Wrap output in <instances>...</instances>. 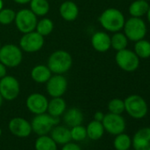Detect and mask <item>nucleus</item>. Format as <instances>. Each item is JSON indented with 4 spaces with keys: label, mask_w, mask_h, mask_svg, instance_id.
I'll list each match as a JSON object with an SVG mask.
<instances>
[{
    "label": "nucleus",
    "mask_w": 150,
    "mask_h": 150,
    "mask_svg": "<svg viewBox=\"0 0 150 150\" xmlns=\"http://www.w3.org/2000/svg\"><path fill=\"white\" fill-rule=\"evenodd\" d=\"M50 133L52 139L59 145H64L71 140V132L68 126L57 125L51 129Z\"/></svg>",
    "instance_id": "nucleus-19"
},
{
    "label": "nucleus",
    "mask_w": 150,
    "mask_h": 150,
    "mask_svg": "<svg viewBox=\"0 0 150 150\" xmlns=\"http://www.w3.org/2000/svg\"><path fill=\"white\" fill-rule=\"evenodd\" d=\"M16 13L11 8H3L0 11V24L10 25L14 22Z\"/></svg>",
    "instance_id": "nucleus-31"
},
{
    "label": "nucleus",
    "mask_w": 150,
    "mask_h": 150,
    "mask_svg": "<svg viewBox=\"0 0 150 150\" xmlns=\"http://www.w3.org/2000/svg\"><path fill=\"white\" fill-rule=\"evenodd\" d=\"M13 1L19 5H27L31 1V0H13Z\"/></svg>",
    "instance_id": "nucleus-36"
},
{
    "label": "nucleus",
    "mask_w": 150,
    "mask_h": 150,
    "mask_svg": "<svg viewBox=\"0 0 150 150\" xmlns=\"http://www.w3.org/2000/svg\"><path fill=\"white\" fill-rule=\"evenodd\" d=\"M53 29H54V23L49 18H43L41 21H39L35 28V31L39 33L41 35H42L43 37L51 34Z\"/></svg>",
    "instance_id": "nucleus-29"
},
{
    "label": "nucleus",
    "mask_w": 150,
    "mask_h": 150,
    "mask_svg": "<svg viewBox=\"0 0 150 150\" xmlns=\"http://www.w3.org/2000/svg\"><path fill=\"white\" fill-rule=\"evenodd\" d=\"M123 29L128 40L132 42L144 39L146 34V26L141 18L131 17L125 21Z\"/></svg>",
    "instance_id": "nucleus-5"
},
{
    "label": "nucleus",
    "mask_w": 150,
    "mask_h": 150,
    "mask_svg": "<svg viewBox=\"0 0 150 150\" xmlns=\"http://www.w3.org/2000/svg\"><path fill=\"white\" fill-rule=\"evenodd\" d=\"M23 59L22 50L17 45L8 43L0 49V62L6 67L13 68L19 66Z\"/></svg>",
    "instance_id": "nucleus-4"
},
{
    "label": "nucleus",
    "mask_w": 150,
    "mask_h": 150,
    "mask_svg": "<svg viewBox=\"0 0 150 150\" xmlns=\"http://www.w3.org/2000/svg\"><path fill=\"white\" fill-rule=\"evenodd\" d=\"M101 26L109 32L116 33L123 29L125 19L121 11L117 8L104 10L99 17Z\"/></svg>",
    "instance_id": "nucleus-1"
},
{
    "label": "nucleus",
    "mask_w": 150,
    "mask_h": 150,
    "mask_svg": "<svg viewBox=\"0 0 150 150\" xmlns=\"http://www.w3.org/2000/svg\"><path fill=\"white\" fill-rule=\"evenodd\" d=\"M104 130L110 134L117 135L125 132V121L124 117L119 114L108 113L104 115V117L102 121Z\"/></svg>",
    "instance_id": "nucleus-12"
},
{
    "label": "nucleus",
    "mask_w": 150,
    "mask_h": 150,
    "mask_svg": "<svg viewBox=\"0 0 150 150\" xmlns=\"http://www.w3.org/2000/svg\"><path fill=\"white\" fill-rule=\"evenodd\" d=\"M30 4V10L39 17L45 16L50 9V3L48 0H31Z\"/></svg>",
    "instance_id": "nucleus-24"
},
{
    "label": "nucleus",
    "mask_w": 150,
    "mask_h": 150,
    "mask_svg": "<svg viewBox=\"0 0 150 150\" xmlns=\"http://www.w3.org/2000/svg\"><path fill=\"white\" fill-rule=\"evenodd\" d=\"M59 13L64 21H72L79 16V7L74 2L67 0L61 4L59 7Z\"/></svg>",
    "instance_id": "nucleus-18"
},
{
    "label": "nucleus",
    "mask_w": 150,
    "mask_h": 150,
    "mask_svg": "<svg viewBox=\"0 0 150 150\" xmlns=\"http://www.w3.org/2000/svg\"><path fill=\"white\" fill-rule=\"evenodd\" d=\"M3 8H4V2H3V0H0V11Z\"/></svg>",
    "instance_id": "nucleus-38"
},
{
    "label": "nucleus",
    "mask_w": 150,
    "mask_h": 150,
    "mask_svg": "<svg viewBox=\"0 0 150 150\" xmlns=\"http://www.w3.org/2000/svg\"><path fill=\"white\" fill-rule=\"evenodd\" d=\"M68 81L63 74H54L46 82V90L51 97H62L67 89Z\"/></svg>",
    "instance_id": "nucleus-11"
},
{
    "label": "nucleus",
    "mask_w": 150,
    "mask_h": 150,
    "mask_svg": "<svg viewBox=\"0 0 150 150\" xmlns=\"http://www.w3.org/2000/svg\"><path fill=\"white\" fill-rule=\"evenodd\" d=\"M59 117H55L48 113H42L35 115L31 122L32 132H34L38 136L47 135L50 132L51 129L58 125Z\"/></svg>",
    "instance_id": "nucleus-6"
},
{
    "label": "nucleus",
    "mask_w": 150,
    "mask_h": 150,
    "mask_svg": "<svg viewBox=\"0 0 150 150\" xmlns=\"http://www.w3.org/2000/svg\"><path fill=\"white\" fill-rule=\"evenodd\" d=\"M1 47H2V44H1V42H0V49H1Z\"/></svg>",
    "instance_id": "nucleus-41"
},
{
    "label": "nucleus",
    "mask_w": 150,
    "mask_h": 150,
    "mask_svg": "<svg viewBox=\"0 0 150 150\" xmlns=\"http://www.w3.org/2000/svg\"><path fill=\"white\" fill-rule=\"evenodd\" d=\"M91 44L97 52H106L111 48L110 36L103 31L96 32L91 37Z\"/></svg>",
    "instance_id": "nucleus-16"
},
{
    "label": "nucleus",
    "mask_w": 150,
    "mask_h": 150,
    "mask_svg": "<svg viewBox=\"0 0 150 150\" xmlns=\"http://www.w3.org/2000/svg\"><path fill=\"white\" fill-rule=\"evenodd\" d=\"M103 117H104V114H103L102 111H97V112H96L95 115H94L95 120L99 121V122H102L103 119Z\"/></svg>",
    "instance_id": "nucleus-35"
},
{
    "label": "nucleus",
    "mask_w": 150,
    "mask_h": 150,
    "mask_svg": "<svg viewBox=\"0 0 150 150\" xmlns=\"http://www.w3.org/2000/svg\"><path fill=\"white\" fill-rule=\"evenodd\" d=\"M115 60L120 69L127 72H132L139 68V58L134 51L124 49L117 51Z\"/></svg>",
    "instance_id": "nucleus-8"
},
{
    "label": "nucleus",
    "mask_w": 150,
    "mask_h": 150,
    "mask_svg": "<svg viewBox=\"0 0 150 150\" xmlns=\"http://www.w3.org/2000/svg\"><path fill=\"white\" fill-rule=\"evenodd\" d=\"M146 1H147V0H146Z\"/></svg>",
    "instance_id": "nucleus-42"
},
{
    "label": "nucleus",
    "mask_w": 150,
    "mask_h": 150,
    "mask_svg": "<svg viewBox=\"0 0 150 150\" xmlns=\"http://www.w3.org/2000/svg\"><path fill=\"white\" fill-rule=\"evenodd\" d=\"M65 110H66V103L62 97H52V99L49 101L47 112L50 116L55 117H59L63 116Z\"/></svg>",
    "instance_id": "nucleus-21"
},
{
    "label": "nucleus",
    "mask_w": 150,
    "mask_h": 150,
    "mask_svg": "<svg viewBox=\"0 0 150 150\" xmlns=\"http://www.w3.org/2000/svg\"><path fill=\"white\" fill-rule=\"evenodd\" d=\"M48 67L54 74H64L72 65L71 55L64 50H58L50 54L48 58Z\"/></svg>",
    "instance_id": "nucleus-2"
},
{
    "label": "nucleus",
    "mask_w": 150,
    "mask_h": 150,
    "mask_svg": "<svg viewBox=\"0 0 150 150\" xmlns=\"http://www.w3.org/2000/svg\"><path fill=\"white\" fill-rule=\"evenodd\" d=\"M20 92L21 85L15 77L12 75H6L5 77L0 79V94L4 100H15L20 95Z\"/></svg>",
    "instance_id": "nucleus-9"
},
{
    "label": "nucleus",
    "mask_w": 150,
    "mask_h": 150,
    "mask_svg": "<svg viewBox=\"0 0 150 150\" xmlns=\"http://www.w3.org/2000/svg\"><path fill=\"white\" fill-rule=\"evenodd\" d=\"M110 44L111 48H113L115 50H122L124 49H126L128 45V38L124 33H121L120 31L116 32L112 36H110Z\"/></svg>",
    "instance_id": "nucleus-27"
},
{
    "label": "nucleus",
    "mask_w": 150,
    "mask_h": 150,
    "mask_svg": "<svg viewBox=\"0 0 150 150\" xmlns=\"http://www.w3.org/2000/svg\"><path fill=\"white\" fill-rule=\"evenodd\" d=\"M146 17H147V21H148V22H149V24H150V6H149V8H148V11H147V13H146Z\"/></svg>",
    "instance_id": "nucleus-37"
},
{
    "label": "nucleus",
    "mask_w": 150,
    "mask_h": 150,
    "mask_svg": "<svg viewBox=\"0 0 150 150\" xmlns=\"http://www.w3.org/2000/svg\"><path fill=\"white\" fill-rule=\"evenodd\" d=\"M44 45V37L35 30L23 34L20 40V48L28 53L39 51Z\"/></svg>",
    "instance_id": "nucleus-10"
},
{
    "label": "nucleus",
    "mask_w": 150,
    "mask_h": 150,
    "mask_svg": "<svg viewBox=\"0 0 150 150\" xmlns=\"http://www.w3.org/2000/svg\"><path fill=\"white\" fill-rule=\"evenodd\" d=\"M128 150H130V149H128Z\"/></svg>",
    "instance_id": "nucleus-43"
},
{
    "label": "nucleus",
    "mask_w": 150,
    "mask_h": 150,
    "mask_svg": "<svg viewBox=\"0 0 150 150\" xmlns=\"http://www.w3.org/2000/svg\"><path fill=\"white\" fill-rule=\"evenodd\" d=\"M134 52L139 59H146L150 57V42L145 39L135 42Z\"/></svg>",
    "instance_id": "nucleus-26"
},
{
    "label": "nucleus",
    "mask_w": 150,
    "mask_h": 150,
    "mask_svg": "<svg viewBox=\"0 0 150 150\" xmlns=\"http://www.w3.org/2000/svg\"><path fill=\"white\" fill-rule=\"evenodd\" d=\"M14 22L18 30L26 34L35 30L38 21L37 16L30 9H21L16 13Z\"/></svg>",
    "instance_id": "nucleus-7"
},
{
    "label": "nucleus",
    "mask_w": 150,
    "mask_h": 150,
    "mask_svg": "<svg viewBox=\"0 0 150 150\" xmlns=\"http://www.w3.org/2000/svg\"><path fill=\"white\" fill-rule=\"evenodd\" d=\"M1 134H2V130H1V128H0V136H1Z\"/></svg>",
    "instance_id": "nucleus-40"
},
{
    "label": "nucleus",
    "mask_w": 150,
    "mask_h": 150,
    "mask_svg": "<svg viewBox=\"0 0 150 150\" xmlns=\"http://www.w3.org/2000/svg\"><path fill=\"white\" fill-rule=\"evenodd\" d=\"M108 110L110 113L121 115L125 111V103L119 98H114L109 102Z\"/></svg>",
    "instance_id": "nucleus-32"
},
{
    "label": "nucleus",
    "mask_w": 150,
    "mask_h": 150,
    "mask_svg": "<svg viewBox=\"0 0 150 150\" xmlns=\"http://www.w3.org/2000/svg\"><path fill=\"white\" fill-rule=\"evenodd\" d=\"M125 110L130 117L135 119L143 118L148 110L147 103L145 99L139 95H131L125 98Z\"/></svg>",
    "instance_id": "nucleus-3"
},
{
    "label": "nucleus",
    "mask_w": 150,
    "mask_h": 150,
    "mask_svg": "<svg viewBox=\"0 0 150 150\" xmlns=\"http://www.w3.org/2000/svg\"><path fill=\"white\" fill-rule=\"evenodd\" d=\"M87 130V136L92 140H98L100 139L103 133H104V127L102 122L93 120L91 121L86 127Z\"/></svg>",
    "instance_id": "nucleus-23"
},
{
    "label": "nucleus",
    "mask_w": 150,
    "mask_h": 150,
    "mask_svg": "<svg viewBox=\"0 0 150 150\" xmlns=\"http://www.w3.org/2000/svg\"><path fill=\"white\" fill-rule=\"evenodd\" d=\"M149 6L146 0H135L129 6V13L132 17L141 18L146 14Z\"/></svg>",
    "instance_id": "nucleus-22"
},
{
    "label": "nucleus",
    "mask_w": 150,
    "mask_h": 150,
    "mask_svg": "<svg viewBox=\"0 0 150 150\" xmlns=\"http://www.w3.org/2000/svg\"><path fill=\"white\" fill-rule=\"evenodd\" d=\"M3 101H4V98L2 97L1 94H0V107H1V106H2V104H3Z\"/></svg>",
    "instance_id": "nucleus-39"
},
{
    "label": "nucleus",
    "mask_w": 150,
    "mask_h": 150,
    "mask_svg": "<svg viewBox=\"0 0 150 150\" xmlns=\"http://www.w3.org/2000/svg\"><path fill=\"white\" fill-rule=\"evenodd\" d=\"M51 75L52 72L48 67V65L37 64L34 66L31 70V78L36 83H46L51 77Z\"/></svg>",
    "instance_id": "nucleus-20"
},
{
    "label": "nucleus",
    "mask_w": 150,
    "mask_h": 150,
    "mask_svg": "<svg viewBox=\"0 0 150 150\" xmlns=\"http://www.w3.org/2000/svg\"><path fill=\"white\" fill-rule=\"evenodd\" d=\"M6 66L0 62V79H2L6 75Z\"/></svg>",
    "instance_id": "nucleus-34"
},
{
    "label": "nucleus",
    "mask_w": 150,
    "mask_h": 150,
    "mask_svg": "<svg viewBox=\"0 0 150 150\" xmlns=\"http://www.w3.org/2000/svg\"><path fill=\"white\" fill-rule=\"evenodd\" d=\"M113 145L116 150H128L132 146V139L129 135L122 132L116 135Z\"/></svg>",
    "instance_id": "nucleus-28"
},
{
    "label": "nucleus",
    "mask_w": 150,
    "mask_h": 150,
    "mask_svg": "<svg viewBox=\"0 0 150 150\" xmlns=\"http://www.w3.org/2000/svg\"><path fill=\"white\" fill-rule=\"evenodd\" d=\"M70 132H71V140H73L75 142L83 141L88 137L87 136L86 127L83 126L82 125H76V126L71 127Z\"/></svg>",
    "instance_id": "nucleus-30"
},
{
    "label": "nucleus",
    "mask_w": 150,
    "mask_h": 150,
    "mask_svg": "<svg viewBox=\"0 0 150 150\" xmlns=\"http://www.w3.org/2000/svg\"><path fill=\"white\" fill-rule=\"evenodd\" d=\"M83 119H84V117H83L82 111L76 107L66 110L64 113L63 114V120L64 124L66 125V126L68 127H73V126L81 125L83 122Z\"/></svg>",
    "instance_id": "nucleus-17"
},
{
    "label": "nucleus",
    "mask_w": 150,
    "mask_h": 150,
    "mask_svg": "<svg viewBox=\"0 0 150 150\" xmlns=\"http://www.w3.org/2000/svg\"><path fill=\"white\" fill-rule=\"evenodd\" d=\"M48 103L49 100L41 93H33L29 95L26 100V106L28 110L35 115L47 112Z\"/></svg>",
    "instance_id": "nucleus-13"
},
{
    "label": "nucleus",
    "mask_w": 150,
    "mask_h": 150,
    "mask_svg": "<svg viewBox=\"0 0 150 150\" xmlns=\"http://www.w3.org/2000/svg\"><path fill=\"white\" fill-rule=\"evenodd\" d=\"M134 150H150V127L139 129L132 139Z\"/></svg>",
    "instance_id": "nucleus-15"
},
{
    "label": "nucleus",
    "mask_w": 150,
    "mask_h": 150,
    "mask_svg": "<svg viewBox=\"0 0 150 150\" xmlns=\"http://www.w3.org/2000/svg\"><path fill=\"white\" fill-rule=\"evenodd\" d=\"M8 128L12 134L19 138H27L32 132L31 123L21 117L12 118L9 122Z\"/></svg>",
    "instance_id": "nucleus-14"
},
{
    "label": "nucleus",
    "mask_w": 150,
    "mask_h": 150,
    "mask_svg": "<svg viewBox=\"0 0 150 150\" xmlns=\"http://www.w3.org/2000/svg\"><path fill=\"white\" fill-rule=\"evenodd\" d=\"M35 150H57V144L48 134L41 135L35 140Z\"/></svg>",
    "instance_id": "nucleus-25"
},
{
    "label": "nucleus",
    "mask_w": 150,
    "mask_h": 150,
    "mask_svg": "<svg viewBox=\"0 0 150 150\" xmlns=\"http://www.w3.org/2000/svg\"><path fill=\"white\" fill-rule=\"evenodd\" d=\"M61 150H81V147L77 143L69 141L63 145Z\"/></svg>",
    "instance_id": "nucleus-33"
}]
</instances>
